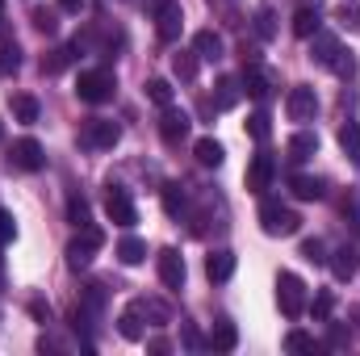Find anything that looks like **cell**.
<instances>
[{
  "label": "cell",
  "mask_w": 360,
  "mask_h": 356,
  "mask_svg": "<svg viewBox=\"0 0 360 356\" xmlns=\"http://www.w3.org/2000/svg\"><path fill=\"white\" fill-rule=\"evenodd\" d=\"M289 193L297 197V201H319L327 189H323V180L319 177H306V172H293L289 177Z\"/></svg>",
  "instance_id": "obj_21"
},
{
  "label": "cell",
  "mask_w": 360,
  "mask_h": 356,
  "mask_svg": "<svg viewBox=\"0 0 360 356\" xmlns=\"http://www.w3.org/2000/svg\"><path fill=\"white\" fill-rule=\"evenodd\" d=\"M188 130H193V117L176 109V105H168L164 113H160V139L168 143V147H180L184 139H188Z\"/></svg>",
  "instance_id": "obj_7"
},
{
  "label": "cell",
  "mask_w": 360,
  "mask_h": 356,
  "mask_svg": "<svg viewBox=\"0 0 360 356\" xmlns=\"http://www.w3.org/2000/svg\"><path fill=\"white\" fill-rule=\"evenodd\" d=\"M0 143H4V122H0Z\"/></svg>",
  "instance_id": "obj_49"
},
{
  "label": "cell",
  "mask_w": 360,
  "mask_h": 356,
  "mask_svg": "<svg viewBox=\"0 0 360 356\" xmlns=\"http://www.w3.org/2000/svg\"><path fill=\"white\" fill-rule=\"evenodd\" d=\"M239 96H243V80L239 76H218V84H214V105L218 109H235Z\"/></svg>",
  "instance_id": "obj_18"
},
{
  "label": "cell",
  "mask_w": 360,
  "mask_h": 356,
  "mask_svg": "<svg viewBox=\"0 0 360 356\" xmlns=\"http://www.w3.org/2000/svg\"><path fill=\"white\" fill-rule=\"evenodd\" d=\"M335 17H340L344 25H352V30H360V8H348V4H344V8H340Z\"/></svg>",
  "instance_id": "obj_44"
},
{
  "label": "cell",
  "mask_w": 360,
  "mask_h": 356,
  "mask_svg": "<svg viewBox=\"0 0 360 356\" xmlns=\"http://www.w3.org/2000/svg\"><path fill=\"white\" fill-rule=\"evenodd\" d=\"M285 113H289V122H310V117L319 113V96H314V89H306V84L289 89V96H285Z\"/></svg>",
  "instance_id": "obj_10"
},
{
  "label": "cell",
  "mask_w": 360,
  "mask_h": 356,
  "mask_svg": "<svg viewBox=\"0 0 360 356\" xmlns=\"http://www.w3.org/2000/svg\"><path fill=\"white\" fill-rule=\"evenodd\" d=\"M331 306H335L331 289H319V293H314V306H310V310H314V319H319V323H327V319H331Z\"/></svg>",
  "instance_id": "obj_39"
},
{
  "label": "cell",
  "mask_w": 360,
  "mask_h": 356,
  "mask_svg": "<svg viewBox=\"0 0 360 356\" xmlns=\"http://www.w3.org/2000/svg\"><path fill=\"white\" fill-rule=\"evenodd\" d=\"M34 25H38L42 34H55V30H59V17H55V8H34Z\"/></svg>",
  "instance_id": "obj_41"
},
{
  "label": "cell",
  "mask_w": 360,
  "mask_h": 356,
  "mask_svg": "<svg viewBox=\"0 0 360 356\" xmlns=\"http://www.w3.org/2000/svg\"><path fill=\"white\" fill-rule=\"evenodd\" d=\"M8 160H13V168H21V172H42V168H46V151H42L38 139H17L13 151H8Z\"/></svg>",
  "instance_id": "obj_8"
},
{
  "label": "cell",
  "mask_w": 360,
  "mask_h": 356,
  "mask_svg": "<svg viewBox=\"0 0 360 356\" xmlns=\"http://www.w3.org/2000/svg\"><path fill=\"white\" fill-rule=\"evenodd\" d=\"M302 260H310V265H327V248H323V239H302Z\"/></svg>",
  "instance_id": "obj_38"
},
{
  "label": "cell",
  "mask_w": 360,
  "mask_h": 356,
  "mask_svg": "<svg viewBox=\"0 0 360 356\" xmlns=\"http://www.w3.org/2000/svg\"><path fill=\"white\" fill-rule=\"evenodd\" d=\"M184 205H188L184 189H180L176 180H168V184H164V210H168L172 218H180V214H184Z\"/></svg>",
  "instance_id": "obj_32"
},
{
  "label": "cell",
  "mask_w": 360,
  "mask_h": 356,
  "mask_svg": "<svg viewBox=\"0 0 360 356\" xmlns=\"http://www.w3.org/2000/svg\"><path fill=\"white\" fill-rule=\"evenodd\" d=\"M327 348V344H319L314 336H306V331H289L285 336V352H310V356H319Z\"/></svg>",
  "instance_id": "obj_29"
},
{
  "label": "cell",
  "mask_w": 360,
  "mask_h": 356,
  "mask_svg": "<svg viewBox=\"0 0 360 356\" xmlns=\"http://www.w3.org/2000/svg\"><path fill=\"white\" fill-rule=\"evenodd\" d=\"M323 30V21H319V4H302L297 13H293V34L297 38H314Z\"/></svg>",
  "instance_id": "obj_22"
},
{
  "label": "cell",
  "mask_w": 360,
  "mask_h": 356,
  "mask_svg": "<svg viewBox=\"0 0 360 356\" xmlns=\"http://www.w3.org/2000/svg\"><path fill=\"white\" fill-rule=\"evenodd\" d=\"M193 155H197L201 168H218V164L226 160V151H222L218 139H197V143H193Z\"/></svg>",
  "instance_id": "obj_23"
},
{
  "label": "cell",
  "mask_w": 360,
  "mask_h": 356,
  "mask_svg": "<svg viewBox=\"0 0 360 356\" xmlns=\"http://www.w3.org/2000/svg\"><path fill=\"white\" fill-rule=\"evenodd\" d=\"M197 68H201V63H197V55H193V51H176V55H172V76L184 80V84H193V80H197Z\"/></svg>",
  "instance_id": "obj_28"
},
{
  "label": "cell",
  "mask_w": 360,
  "mask_h": 356,
  "mask_svg": "<svg viewBox=\"0 0 360 356\" xmlns=\"http://www.w3.org/2000/svg\"><path fill=\"white\" fill-rule=\"evenodd\" d=\"M68 222H72V227H89L92 222V210H89V201H84L80 193L68 197Z\"/></svg>",
  "instance_id": "obj_33"
},
{
  "label": "cell",
  "mask_w": 360,
  "mask_h": 356,
  "mask_svg": "<svg viewBox=\"0 0 360 356\" xmlns=\"http://www.w3.org/2000/svg\"><path fill=\"white\" fill-rule=\"evenodd\" d=\"M248 134L256 139V143H269V134H272V126H269V113L260 109V113H252L248 117Z\"/></svg>",
  "instance_id": "obj_34"
},
{
  "label": "cell",
  "mask_w": 360,
  "mask_h": 356,
  "mask_svg": "<svg viewBox=\"0 0 360 356\" xmlns=\"http://www.w3.org/2000/svg\"><path fill=\"white\" fill-rule=\"evenodd\" d=\"M193 55L197 59H222V34H214V30H197L193 34Z\"/></svg>",
  "instance_id": "obj_20"
},
{
  "label": "cell",
  "mask_w": 360,
  "mask_h": 356,
  "mask_svg": "<svg viewBox=\"0 0 360 356\" xmlns=\"http://www.w3.org/2000/svg\"><path fill=\"white\" fill-rule=\"evenodd\" d=\"M76 96H80L84 105H105V101L113 96V72H105V68H96V72H80V80H76Z\"/></svg>",
  "instance_id": "obj_5"
},
{
  "label": "cell",
  "mask_w": 360,
  "mask_h": 356,
  "mask_svg": "<svg viewBox=\"0 0 360 356\" xmlns=\"http://www.w3.org/2000/svg\"><path fill=\"white\" fill-rule=\"evenodd\" d=\"M155 260H160V281L168 289H184V256H180L176 248H164Z\"/></svg>",
  "instance_id": "obj_11"
},
{
  "label": "cell",
  "mask_w": 360,
  "mask_h": 356,
  "mask_svg": "<svg viewBox=\"0 0 360 356\" xmlns=\"http://www.w3.org/2000/svg\"><path fill=\"white\" fill-rule=\"evenodd\" d=\"M117 260H122L126 268L143 265V260H147V243H143V239H134V235H126V239L117 243Z\"/></svg>",
  "instance_id": "obj_26"
},
{
  "label": "cell",
  "mask_w": 360,
  "mask_h": 356,
  "mask_svg": "<svg viewBox=\"0 0 360 356\" xmlns=\"http://www.w3.org/2000/svg\"><path fill=\"white\" fill-rule=\"evenodd\" d=\"M59 8H63V13H80V8H84V0H59Z\"/></svg>",
  "instance_id": "obj_47"
},
{
  "label": "cell",
  "mask_w": 360,
  "mask_h": 356,
  "mask_svg": "<svg viewBox=\"0 0 360 356\" xmlns=\"http://www.w3.org/2000/svg\"><path fill=\"white\" fill-rule=\"evenodd\" d=\"M105 214H109L113 227H126V231L139 222V210H134V201H130V193L122 184H109L105 189Z\"/></svg>",
  "instance_id": "obj_6"
},
{
  "label": "cell",
  "mask_w": 360,
  "mask_h": 356,
  "mask_svg": "<svg viewBox=\"0 0 360 356\" xmlns=\"http://www.w3.org/2000/svg\"><path fill=\"white\" fill-rule=\"evenodd\" d=\"M276 302L285 319H302L306 314V281L297 272H281L276 276Z\"/></svg>",
  "instance_id": "obj_2"
},
{
  "label": "cell",
  "mask_w": 360,
  "mask_h": 356,
  "mask_svg": "<svg viewBox=\"0 0 360 356\" xmlns=\"http://www.w3.org/2000/svg\"><path fill=\"white\" fill-rule=\"evenodd\" d=\"M155 30L164 42H176L180 38V25H184V13H180V0H155Z\"/></svg>",
  "instance_id": "obj_9"
},
{
  "label": "cell",
  "mask_w": 360,
  "mask_h": 356,
  "mask_svg": "<svg viewBox=\"0 0 360 356\" xmlns=\"http://www.w3.org/2000/svg\"><path fill=\"white\" fill-rule=\"evenodd\" d=\"M17 239V222H13V214L8 210H0V248L4 243H13Z\"/></svg>",
  "instance_id": "obj_42"
},
{
  "label": "cell",
  "mask_w": 360,
  "mask_h": 356,
  "mask_svg": "<svg viewBox=\"0 0 360 356\" xmlns=\"http://www.w3.org/2000/svg\"><path fill=\"white\" fill-rule=\"evenodd\" d=\"M147 96H151L160 109H168V105H172V84H168V80H147Z\"/></svg>",
  "instance_id": "obj_36"
},
{
  "label": "cell",
  "mask_w": 360,
  "mask_h": 356,
  "mask_svg": "<svg viewBox=\"0 0 360 356\" xmlns=\"http://www.w3.org/2000/svg\"><path fill=\"white\" fill-rule=\"evenodd\" d=\"M272 177H276V164H272V155H256V160L248 164V189H252V193H269V189H272Z\"/></svg>",
  "instance_id": "obj_13"
},
{
  "label": "cell",
  "mask_w": 360,
  "mask_h": 356,
  "mask_svg": "<svg viewBox=\"0 0 360 356\" xmlns=\"http://www.w3.org/2000/svg\"><path fill=\"white\" fill-rule=\"evenodd\" d=\"M76 59H80V42H68V46L42 55V76H59V72H63L68 63H76Z\"/></svg>",
  "instance_id": "obj_16"
},
{
  "label": "cell",
  "mask_w": 360,
  "mask_h": 356,
  "mask_svg": "<svg viewBox=\"0 0 360 356\" xmlns=\"http://www.w3.org/2000/svg\"><path fill=\"white\" fill-rule=\"evenodd\" d=\"M180 340H184V348H193V352L201 348V336H197L193 327H184V331H180Z\"/></svg>",
  "instance_id": "obj_45"
},
{
  "label": "cell",
  "mask_w": 360,
  "mask_h": 356,
  "mask_svg": "<svg viewBox=\"0 0 360 356\" xmlns=\"http://www.w3.org/2000/svg\"><path fill=\"white\" fill-rule=\"evenodd\" d=\"M285 151H289V160H293V164H306L310 155H319V134H314V130H297V134L289 139V147H285Z\"/></svg>",
  "instance_id": "obj_17"
},
{
  "label": "cell",
  "mask_w": 360,
  "mask_h": 356,
  "mask_svg": "<svg viewBox=\"0 0 360 356\" xmlns=\"http://www.w3.org/2000/svg\"><path fill=\"white\" fill-rule=\"evenodd\" d=\"M38 113H42V109H38V101H34L30 92H17V96H13V117H17L21 126H34Z\"/></svg>",
  "instance_id": "obj_27"
},
{
  "label": "cell",
  "mask_w": 360,
  "mask_h": 356,
  "mask_svg": "<svg viewBox=\"0 0 360 356\" xmlns=\"http://www.w3.org/2000/svg\"><path fill=\"white\" fill-rule=\"evenodd\" d=\"M348 340H352V336H348L344 327H335V323H331V336H327V348H348Z\"/></svg>",
  "instance_id": "obj_43"
},
{
  "label": "cell",
  "mask_w": 360,
  "mask_h": 356,
  "mask_svg": "<svg viewBox=\"0 0 360 356\" xmlns=\"http://www.w3.org/2000/svg\"><path fill=\"white\" fill-rule=\"evenodd\" d=\"M210 348H214V352H235V348H239V331H235V323H214V331H210Z\"/></svg>",
  "instance_id": "obj_25"
},
{
  "label": "cell",
  "mask_w": 360,
  "mask_h": 356,
  "mask_svg": "<svg viewBox=\"0 0 360 356\" xmlns=\"http://www.w3.org/2000/svg\"><path fill=\"white\" fill-rule=\"evenodd\" d=\"M168 348H172V344H168L164 336H155V340H147V352H168Z\"/></svg>",
  "instance_id": "obj_46"
},
{
  "label": "cell",
  "mask_w": 360,
  "mask_h": 356,
  "mask_svg": "<svg viewBox=\"0 0 360 356\" xmlns=\"http://www.w3.org/2000/svg\"><path fill=\"white\" fill-rule=\"evenodd\" d=\"M306 4H310V0H306ZM314 4H319V0H314Z\"/></svg>",
  "instance_id": "obj_50"
},
{
  "label": "cell",
  "mask_w": 360,
  "mask_h": 356,
  "mask_svg": "<svg viewBox=\"0 0 360 356\" xmlns=\"http://www.w3.org/2000/svg\"><path fill=\"white\" fill-rule=\"evenodd\" d=\"M256 34L269 42V38H276V17H272V8H260L256 13Z\"/></svg>",
  "instance_id": "obj_40"
},
{
  "label": "cell",
  "mask_w": 360,
  "mask_h": 356,
  "mask_svg": "<svg viewBox=\"0 0 360 356\" xmlns=\"http://www.w3.org/2000/svg\"><path fill=\"white\" fill-rule=\"evenodd\" d=\"M139 306H143V314H147L155 327H168V323H172V310H168L160 298H139Z\"/></svg>",
  "instance_id": "obj_31"
},
{
  "label": "cell",
  "mask_w": 360,
  "mask_h": 356,
  "mask_svg": "<svg viewBox=\"0 0 360 356\" xmlns=\"http://www.w3.org/2000/svg\"><path fill=\"white\" fill-rule=\"evenodd\" d=\"M348 319H352V327H356V336H360V306H352V310H348Z\"/></svg>",
  "instance_id": "obj_48"
},
{
  "label": "cell",
  "mask_w": 360,
  "mask_h": 356,
  "mask_svg": "<svg viewBox=\"0 0 360 356\" xmlns=\"http://www.w3.org/2000/svg\"><path fill=\"white\" fill-rule=\"evenodd\" d=\"M117 139H122V126L109 117H84V126H80V143L92 151H113Z\"/></svg>",
  "instance_id": "obj_4"
},
{
  "label": "cell",
  "mask_w": 360,
  "mask_h": 356,
  "mask_svg": "<svg viewBox=\"0 0 360 356\" xmlns=\"http://www.w3.org/2000/svg\"><path fill=\"white\" fill-rule=\"evenodd\" d=\"M117 331H122L126 340H143V306H139V302H130V306L122 310V319H117Z\"/></svg>",
  "instance_id": "obj_24"
},
{
  "label": "cell",
  "mask_w": 360,
  "mask_h": 356,
  "mask_svg": "<svg viewBox=\"0 0 360 356\" xmlns=\"http://www.w3.org/2000/svg\"><path fill=\"white\" fill-rule=\"evenodd\" d=\"M260 227H264V235L281 239V235H297L302 231V218L289 205H281V201H264L260 205Z\"/></svg>",
  "instance_id": "obj_3"
},
{
  "label": "cell",
  "mask_w": 360,
  "mask_h": 356,
  "mask_svg": "<svg viewBox=\"0 0 360 356\" xmlns=\"http://www.w3.org/2000/svg\"><path fill=\"white\" fill-rule=\"evenodd\" d=\"M205 276L214 281V285H222V281H231L235 276V252H210V260H205Z\"/></svg>",
  "instance_id": "obj_19"
},
{
  "label": "cell",
  "mask_w": 360,
  "mask_h": 356,
  "mask_svg": "<svg viewBox=\"0 0 360 356\" xmlns=\"http://www.w3.org/2000/svg\"><path fill=\"white\" fill-rule=\"evenodd\" d=\"M101 248H105V231H101V227H92V222H89V227H80V235H76V239L68 243V252H63V256H68V268H76V272H80V268H89L92 256H96Z\"/></svg>",
  "instance_id": "obj_1"
},
{
  "label": "cell",
  "mask_w": 360,
  "mask_h": 356,
  "mask_svg": "<svg viewBox=\"0 0 360 356\" xmlns=\"http://www.w3.org/2000/svg\"><path fill=\"white\" fill-rule=\"evenodd\" d=\"M327 265H331V276L335 281H352L356 268H360V256H356V248H340V252L327 256Z\"/></svg>",
  "instance_id": "obj_15"
},
{
  "label": "cell",
  "mask_w": 360,
  "mask_h": 356,
  "mask_svg": "<svg viewBox=\"0 0 360 356\" xmlns=\"http://www.w3.org/2000/svg\"><path fill=\"white\" fill-rule=\"evenodd\" d=\"M306 42H310V59H314L319 68H331V63H335V55H340V38H335V34L319 30V34L306 38Z\"/></svg>",
  "instance_id": "obj_12"
},
{
  "label": "cell",
  "mask_w": 360,
  "mask_h": 356,
  "mask_svg": "<svg viewBox=\"0 0 360 356\" xmlns=\"http://www.w3.org/2000/svg\"><path fill=\"white\" fill-rule=\"evenodd\" d=\"M272 84H276V80H272V72H264L260 63H252V68H248V76H243V92H248L252 101H269Z\"/></svg>",
  "instance_id": "obj_14"
},
{
  "label": "cell",
  "mask_w": 360,
  "mask_h": 356,
  "mask_svg": "<svg viewBox=\"0 0 360 356\" xmlns=\"http://www.w3.org/2000/svg\"><path fill=\"white\" fill-rule=\"evenodd\" d=\"M331 72H335V76H344V80H352V76H356V55L340 46V55H335V63H331Z\"/></svg>",
  "instance_id": "obj_35"
},
{
  "label": "cell",
  "mask_w": 360,
  "mask_h": 356,
  "mask_svg": "<svg viewBox=\"0 0 360 356\" xmlns=\"http://www.w3.org/2000/svg\"><path fill=\"white\" fill-rule=\"evenodd\" d=\"M17 68H21V51H17V42L0 46V76H13Z\"/></svg>",
  "instance_id": "obj_37"
},
{
  "label": "cell",
  "mask_w": 360,
  "mask_h": 356,
  "mask_svg": "<svg viewBox=\"0 0 360 356\" xmlns=\"http://www.w3.org/2000/svg\"><path fill=\"white\" fill-rule=\"evenodd\" d=\"M0 8H4V0H0Z\"/></svg>",
  "instance_id": "obj_51"
},
{
  "label": "cell",
  "mask_w": 360,
  "mask_h": 356,
  "mask_svg": "<svg viewBox=\"0 0 360 356\" xmlns=\"http://www.w3.org/2000/svg\"><path fill=\"white\" fill-rule=\"evenodd\" d=\"M340 147H344V155H348L352 164H360V126L356 122H344V126H340Z\"/></svg>",
  "instance_id": "obj_30"
}]
</instances>
